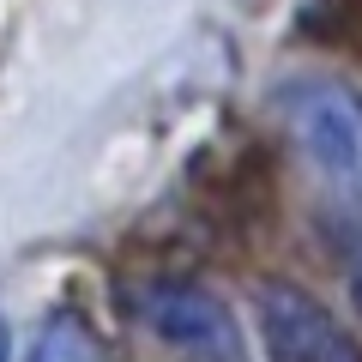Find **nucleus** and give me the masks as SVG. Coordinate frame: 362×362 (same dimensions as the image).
I'll return each mask as SVG.
<instances>
[{
    "label": "nucleus",
    "mask_w": 362,
    "mask_h": 362,
    "mask_svg": "<svg viewBox=\"0 0 362 362\" xmlns=\"http://www.w3.org/2000/svg\"><path fill=\"white\" fill-rule=\"evenodd\" d=\"M0 362H13V338H6V326H0Z\"/></svg>",
    "instance_id": "5"
},
{
    "label": "nucleus",
    "mask_w": 362,
    "mask_h": 362,
    "mask_svg": "<svg viewBox=\"0 0 362 362\" xmlns=\"http://www.w3.org/2000/svg\"><path fill=\"white\" fill-rule=\"evenodd\" d=\"M344 278H350V302L362 314V223H350V242H344Z\"/></svg>",
    "instance_id": "4"
},
{
    "label": "nucleus",
    "mask_w": 362,
    "mask_h": 362,
    "mask_svg": "<svg viewBox=\"0 0 362 362\" xmlns=\"http://www.w3.org/2000/svg\"><path fill=\"white\" fill-rule=\"evenodd\" d=\"M133 314L151 338L181 350V362H247L235 314L199 284H163L157 278V284L133 290Z\"/></svg>",
    "instance_id": "2"
},
{
    "label": "nucleus",
    "mask_w": 362,
    "mask_h": 362,
    "mask_svg": "<svg viewBox=\"0 0 362 362\" xmlns=\"http://www.w3.org/2000/svg\"><path fill=\"white\" fill-rule=\"evenodd\" d=\"M278 109L302 157L362 211V90L332 73H302L278 90Z\"/></svg>",
    "instance_id": "1"
},
{
    "label": "nucleus",
    "mask_w": 362,
    "mask_h": 362,
    "mask_svg": "<svg viewBox=\"0 0 362 362\" xmlns=\"http://www.w3.org/2000/svg\"><path fill=\"white\" fill-rule=\"evenodd\" d=\"M254 320H259V344L266 362H362V344L320 296L272 278L254 296Z\"/></svg>",
    "instance_id": "3"
}]
</instances>
